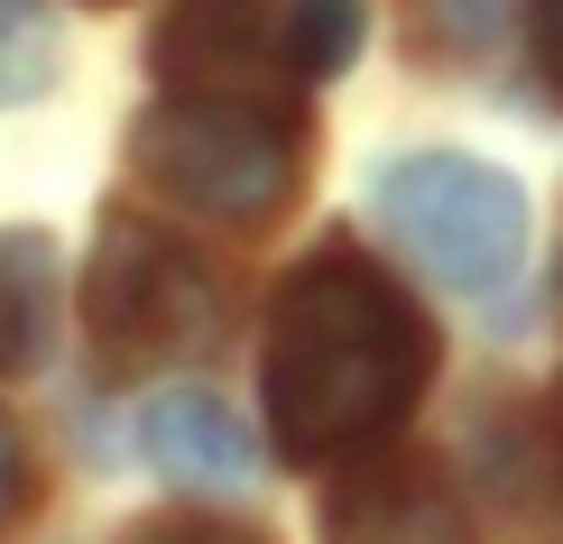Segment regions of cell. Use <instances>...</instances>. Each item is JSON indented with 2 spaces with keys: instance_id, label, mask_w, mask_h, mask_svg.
Segmentation results:
<instances>
[{
  "instance_id": "cell-1",
  "label": "cell",
  "mask_w": 563,
  "mask_h": 544,
  "mask_svg": "<svg viewBox=\"0 0 563 544\" xmlns=\"http://www.w3.org/2000/svg\"><path fill=\"white\" fill-rule=\"evenodd\" d=\"M426 378H434V333L388 268H369L351 249H314L277 287L260 397L287 462L314 470V462L379 453L426 397Z\"/></svg>"
},
{
  "instance_id": "cell-2",
  "label": "cell",
  "mask_w": 563,
  "mask_h": 544,
  "mask_svg": "<svg viewBox=\"0 0 563 544\" xmlns=\"http://www.w3.org/2000/svg\"><path fill=\"white\" fill-rule=\"evenodd\" d=\"M130 167L213 222H268L305 176V130L260 92H176L130 130Z\"/></svg>"
},
{
  "instance_id": "cell-3",
  "label": "cell",
  "mask_w": 563,
  "mask_h": 544,
  "mask_svg": "<svg viewBox=\"0 0 563 544\" xmlns=\"http://www.w3.org/2000/svg\"><path fill=\"white\" fill-rule=\"evenodd\" d=\"M379 222L416 268L443 277V287H462V296H489L527 249L518 176L481 167L462 148H416L397 167H379Z\"/></svg>"
},
{
  "instance_id": "cell-4",
  "label": "cell",
  "mask_w": 563,
  "mask_h": 544,
  "mask_svg": "<svg viewBox=\"0 0 563 544\" xmlns=\"http://www.w3.org/2000/svg\"><path fill=\"white\" fill-rule=\"evenodd\" d=\"M84 323H92V360H102L111 378H139V369H167V360H185V351L213 342L222 296H213V277H203L157 222L111 212L102 241H92Z\"/></svg>"
},
{
  "instance_id": "cell-5",
  "label": "cell",
  "mask_w": 563,
  "mask_h": 544,
  "mask_svg": "<svg viewBox=\"0 0 563 544\" xmlns=\"http://www.w3.org/2000/svg\"><path fill=\"white\" fill-rule=\"evenodd\" d=\"M148 65L167 92H260V102H287V75H296V65L268 56L260 0H176L157 19Z\"/></svg>"
},
{
  "instance_id": "cell-6",
  "label": "cell",
  "mask_w": 563,
  "mask_h": 544,
  "mask_svg": "<svg viewBox=\"0 0 563 544\" xmlns=\"http://www.w3.org/2000/svg\"><path fill=\"white\" fill-rule=\"evenodd\" d=\"M323 544H472V517L426 462H369L323 499Z\"/></svg>"
},
{
  "instance_id": "cell-7",
  "label": "cell",
  "mask_w": 563,
  "mask_h": 544,
  "mask_svg": "<svg viewBox=\"0 0 563 544\" xmlns=\"http://www.w3.org/2000/svg\"><path fill=\"white\" fill-rule=\"evenodd\" d=\"M139 453L167 489H195V499H231V489L260 480V453H250V424L222 407L213 388H167L148 415H139Z\"/></svg>"
},
{
  "instance_id": "cell-8",
  "label": "cell",
  "mask_w": 563,
  "mask_h": 544,
  "mask_svg": "<svg viewBox=\"0 0 563 544\" xmlns=\"http://www.w3.org/2000/svg\"><path fill=\"white\" fill-rule=\"evenodd\" d=\"M56 333V241L46 231H0V378L37 369Z\"/></svg>"
},
{
  "instance_id": "cell-9",
  "label": "cell",
  "mask_w": 563,
  "mask_h": 544,
  "mask_svg": "<svg viewBox=\"0 0 563 544\" xmlns=\"http://www.w3.org/2000/svg\"><path fill=\"white\" fill-rule=\"evenodd\" d=\"M361 0H296L287 10V65L296 75H342L361 56Z\"/></svg>"
},
{
  "instance_id": "cell-10",
  "label": "cell",
  "mask_w": 563,
  "mask_h": 544,
  "mask_svg": "<svg viewBox=\"0 0 563 544\" xmlns=\"http://www.w3.org/2000/svg\"><path fill=\"white\" fill-rule=\"evenodd\" d=\"M121 544H268L250 526H213V517H148V526H130Z\"/></svg>"
},
{
  "instance_id": "cell-11",
  "label": "cell",
  "mask_w": 563,
  "mask_h": 544,
  "mask_svg": "<svg viewBox=\"0 0 563 544\" xmlns=\"http://www.w3.org/2000/svg\"><path fill=\"white\" fill-rule=\"evenodd\" d=\"M434 29L462 37V46H489L499 37V0H434Z\"/></svg>"
},
{
  "instance_id": "cell-12",
  "label": "cell",
  "mask_w": 563,
  "mask_h": 544,
  "mask_svg": "<svg viewBox=\"0 0 563 544\" xmlns=\"http://www.w3.org/2000/svg\"><path fill=\"white\" fill-rule=\"evenodd\" d=\"M19 508H29V453H19V434L0 424V526H10Z\"/></svg>"
},
{
  "instance_id": "cell-13",
  "label": "cell",
  "mask_w": 563,
  "mask_h": 544,
  "mask_svg": "<svg viewBox=\"0 0 563 544\" xmlns=\"http://www.w3.org/2000/svg\"><path fill=\"white\" fill-rule=\"evenodd\" d=\"M536 56H545V75L563 92V0H536Z\"/></svg>"
}]
</instances>
